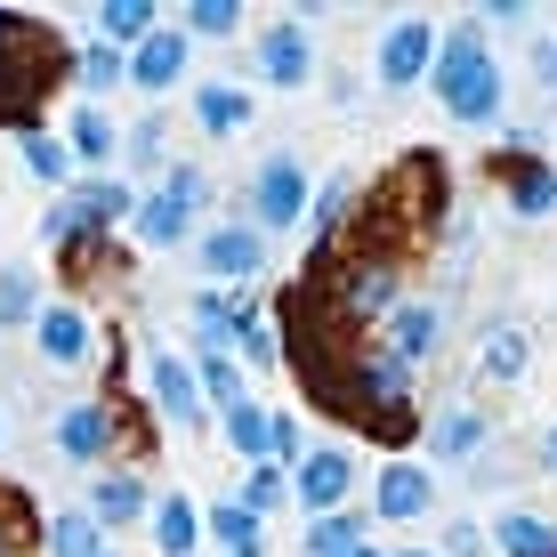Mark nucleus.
<instances>
[{
    "instance_id": "1",
    "label": "nucleus",
    "mask_w": 557,
    "mask_h": 557,
    "mask_svg": "<svg viewBox=\"0 0 557 557\" xmlns=\"http://www.w3.org/2000/svg\"><path fill=\"white\" fill-rule=\"evenodd\" d=\"M57 82H65V41L41 16L0 9V122H33Z\"/></svg>"
},
{
    "instance_id": "2",
    "label": "nucleus",
    "mask_w": 557,
    "mask_h": 557,
    "mask_svg": "<svg viewBox=\"0 0 557 557\" xmlns=\"http://www.w3.org/2000/svg\"><path fill=\"white\" fill-rule=\"evenodd\" d=\"M436 98H445L453 122H493L502 113V65H493L485 33L460 25L445 49H436Z\"/></svg>"
},
{
    "instance_id": "3",
    "label": "nucleus",
    "mask_w": 557,
    "mask_h": 557,
    "mask_svg": "<svg viewBox=\"0 0 557 557\" xmlns=\"http://www.w3.org/2000/svg\"><path fill=\"white\" fill-rule=\"evenodd\" d=\"M195 202H202V170H170V178L138 202V235L146 243H178L186 226H195Z\"/></svg>"
},
{
    "instance_id": "4",
    "label": "nucleus",
    "mask_w": 557,
    "mask_h": 557,
    "mask_svg": "<svg viewBox=\"0 0 557 557\" xmlns=\"http://www.w3.org/2000/svg\"><path fill=\"white\" fill-rule=\"evenodd\" d=\"M436 49H445V41H436L429 16H396L388 41H380V89H412L420 73L436 65Z\"/></svg>"
},
{
    "instance_id": "5",
    "label": "nucleus",
    "mask_w": 557,
    "mask_h": 557,
    "mask_svg": "<svg viewBox=\"0 0 557 557\" xmlns=\"http://www.w3.org/2000/svg\"><path fill=\"white\" fill-rule=\"evenodd\" d=\"M251 202H259V226H299L307 219V170H299V153H275V162L259 170Z\"/></svg>"
},
{
    "instance_id": "6",
    "label": "nucleus",
    "mask_w": 557,
    "mask_h": 557,
    "mask_svg": "<svg viewBox=\"0 0 557 557\" xmlns=\"http://www.w3.org/2000/svg\"><path fill=\"white\" fill-rule=\"evenodd\" d=\"M348 485H356V460L339 453V445H323V453H307L299 460V476H292V493H299V509H315V517H332L339 502H348Z\"/></svg>"
},
{
    "instance_id": "7",
    "label": "nucleus",
    "mask_w": 557,
    "mask_h": 557,
    "mask_svg": "<svg viewBox=\"0 0 557 557\" xmlns=\"http://www.w3.org/2000/svg\"><path fill=\"white\" fill-rule=\"evenodd\" d=\"M259 267H267L259 226H219V235H202V275H219V283H251Z\"/></svg>"
},
{
    "instance_id": "8",
    "label": "nucleus",
    "mask_w": 557,
    "mask_h": 557,
    "mask_svg": "<svg viewBox=\"0 0 557 557\" xmlns=\"http://www.w3.org/2000/svg\"><path fill=\"white\" fill-rule=\"evenodd\" d=\"M259 73H267L275 89H299L307 73H315V41H307L299 25H267V33H259Z\"/></svg>"
},
{
    "instance_id": "9",
    "label": "nucleus",
    "mask_w": 557,
    "mask_h": 557,
    "mask_svg": "<svg viewBox=\"0 0 557 557\" xmlns=\"http://www.w3.org/2000/svg\"><path fill=\"white\" fill-rule=\"evenodd\" d=\"M146 388H153V405L178 420V429H195V420H202V380H195V363L153 356V363H146Z\"/></svg>"
},
{
    "instance_id": "10",
    "label": "nucleus",
    "mask_w": 557,
    "mask_h": 557,
    "mask_svg": "<svg viewBox=\"0 0 557 557\" xmlns=\"http://www.w3.org/2000/svg\"><path fill=\"white\" fill-rule=\"evenodd\" d=\"M129 82L138 89H170V82H186V33L178 25H162L153 41L129 49Z\"/></svg>"
},
{
    "instance_id": "11",
    "label": "nucleus",
    "mask_w": 557,
    "mask_h": 557,
    "mask_svg": "<svg viewBox=\"0 0 557 557\" xmlns=\"http://www.w3.org/2000/svg\"><path fill=\"white\" fill-rule=\"evenodd\" d=\"M388 299H396V267L388 259H356L348 275H339V315H380Z\"/></svg>"
},
{
    "instance_id": "12",
    "label": "nucleus",
    "mask_w": 557,
    "mask_h": 557,
    "mask_svg": "<svg viewBox=\"0 0 557 557\" xmlns=\"http://www.w3.org/2000/svg\"><path fill=\"white\" fill-rule=\"evenodd\" d=\"M33 332H41V356H49V363H82V356H89V315H82V307H65V299L41 307V315H33Z\"/></svg>"
},
{
    "instance_id": "13",
    "label": "nucleus",
    "mask_w": 557,
    "mask_h": 557,
    "mask_svg": "<svg viewBox=\"0 0 557 557\" xmlns=\"http://www.w3.org/2000/svg\"><path fill=\"white\" fill-rule=\"evenodd\" d=\"M429 469H412V460H396V469H380V517L388 525H405V517H429Z\"/></svg>"
},
{
    "instance_id": "14",
    "label": "nucleus",
    "mask_w": 557,
    "mask_h": 557,
    "mask_svg": "<svg viewBox=\"0 0 557 557\" xmlns=\"http://www.w3.org/2000/svg\"><path fill=\"white\" fill-rule=\"evenodd\" d=\"M509 202H517V219H542V210H557V170L549 162H533V153H509Z\"/></svg>"
},
{
    "instance_id": "15",
    "label": "nucleus",
    "mask_w": 557,
    "mask_h": 557,
    "mask_svg": "<svg viewBox=\"0 0 557 557\" xmlns=\"http://www.w3.org/2000/svg\"><path fill=\"white\" fill-rule=\"evenodd\" d=\"M57 445H65L73 460H98L113 445V405H73L65 420H57Z\"/></svg>"
},
{
    "instance_id": "16",
    "label": "nucleus",
    "mask_w": 557,
    "mask_h": 557,
    "mask_svg": "<svg viewBox=\"0 0 557 557\" xmlns=\"http://www.w3.org/2000/svg\"><path fill=\"white\" fill-rule=\"evenodd\" d=\"M195 113H202L210 138H235V129H251V98H243V89H226V82H202V89H195Z\"/></svg>"
},
{
    "instance_id": "17",
    "label": "nucleus",
    "mask_w": 557,
    "mask_h": 557,
    "mask_svg": "<svg viewBox=\"0 0 557 557\" xmlns=\"http://www.w3.org/2000/svg\"><path fill=\"white\" fill-rule=\"evenodd\" d=\"M153 542H162V557H186V549L202 542V517H195V502H186V493L153 502Z\"/></svg>"
},
{
    "instance_id": "18",
    "label": "nucleus",
    "mask_w": 557,
    "mask_h": 557,
    "mask_svg": "<svg viewBox=\"0 0 557 557\" xmlns=\"http://www.w3.org/2000/svg\"><path fill=\"white\" fill-rule=\"evenodd\" d=\"M436 332H445V315H436V307H396V363H420V356H436Z\"/></svg>"
},
{
    "instance_id": "19",
    "label": "nucleus",
    "mask_w": 557,
    "mask_h": 557,
    "mask_svg": "<svg viewBox=\"0 0 557 557\" xmlns=\"http://www.w3.org/2000/svg\"><path fill=\"white\" fill-rule=\"evenodd\" d=\"M226 445H235L243 460H267L275 453V420H267L251 396H235V405H226Z\"/></svg>"
},
{
    "instance_id": "20",
    "label": "nucleus",
    "mask_w": 557,
    "mask_h": 557,
    "mask_svg": "<svg viewBox=\"0 0 557 557\" xmlns=\"http://www.w3.org/2000/svg\"><path fill=\"white\" fill-rule=\"evenodd\" d=\"M525 363H533L525 332H517V323H502V332L485 339V356H476V372H485V380H502V388H509V380H525Z\"/></svg>"
},
{
    "instance_id": "21",
    "label": "nucleus",
    "mask_w": 557,
    "mask_h": 557,
    "mask_svg": "<svg viewBox=\"0 0 557 557\" xmlns=\"http://www.w3.org/2000/svg\"><path fill=\"white\" fill-rule=\"evenodd\" d=\"M73 210H82L89 235H106V226H113V219H129L138 202H129V186H122V178H106V186H82V195H73Z\"/></svg>"
},
{
    "instance_id": "22",
    "label": "nucleus",
    "mask_w": 557,
    "mask_h": 557,
    "mask_svg": "<svg viewBox=\"0 0 557 557\" xmlns=\"http://www.w3.org/2000/svg\"><path fill=\"white\" fill-rule=\"evenodd\" d=\"M153 16H162L153 0H106V9H98V25H106V41H153V33H162Z\"/></svg>"
},
{
    "instance_id": "23",
    "label": "nucleus",
    "mask_w": 557,
    "mask_h": 557,
    "mask_svg": "<svg viewBox=\"0 0 557 557\" xmlns=\"http://www.w3.org/2000/svg\"><path fill=\"white\" fill-rule=\"evenodd\" d=\"M65 146H73V162H106V153L122 146V129H113L98 106H82V113H73V129H65Z\"/></svg>"
},
{
    "instance_id": "24",
    "label": "nucleus",
    "mask_w": 557,
    "mask_h": 557,
    "mask_svg": "<svg viewBox=\"0 0 557 557\" xmlns=\"http://www.w3.org/2000/svg\"><path fill=\"white\" fill-rule=\"evenodd\" d=\"M210 533H219L226 557H259V517L243 509V502H219V509H210Z\"/></svg>"
},
{
    "instance_id": "25",
    "label": "nucleus",
    "mask_w": 557,
    "mask_h": 557,
    "mask_svg": "<svg viewBox=\"0 0 557 557\" xmlns=\"http://www.w3.org/2000/svg\"><path fill=\"white\" fill-rule=\"evenodd\" d=\"M146 509V493H138V476H106L98 493H89V517L98 525H129V517Z\"/></svg>"
},
{
    "instance_id": "26",
    "label": "nucleus",
    "mask_w": 557,
    "mask_h": 557,
    "mask_svg": "<svg viewBox=\"0 0 557 557\" xmlns=\"http://www.w3.org/2000/svg\"><path fill=\"white\" fill-rule=\"evenodd\" d=\"M493 533H502V549H509V557H557V533L542 525V517H502Z\"/></svg>"
},
{
    "instance_id": "27",
    "label": "nucleus",
    "mask_w": 557,
    "mask_h": 557,
    "mask_svg": "<svg viewBox=\"0 0 557 557\" xmlns=\"http://www.w3.org/2000/svg\"><path fill=\"white\" fill-rule=\"evenodd\" d=\"M356 542H363V525H356V517H339V509L307 525V557H348Z\"/></svg>"
},
{
    "instance_id": "28",
    "label": "nucleus",
    "mask_w": 557,
    "mask_h": 557,
    "mask_svg": "<svg viewBox=\"0 0 557 557\" xmlns=\"http://www.w3.org/2000/svg\"><path fill=\"white\" fill-rule=\"evenodd\" d=\"M25 170H33V178H49V186H65L73 146H65V138H41V129H25Z\"/></svg>"
},
{
    "instance_id": "29",
    "label": "nucleus",
    "mask_w": 557,
    "mask_h": 557,
    "mask_svg": "<svg viewBox=\"0 0 557 557\" xmlns=\"http://www.w3.org/2000/svg\"><path fill=\"white\" fill-rule=\"evenodd\" d=\"M178 16H186V33H202V41H226V33L243 25L235 0H195V9H178Z\"/></svg>"
},
{
    "instance_id": "30",
    "label": "nucleus",
    "mask_w": 557,
    "mask_h": 557,
    "mask_svg": "<svg viewBox=\"0 0 557 557\" xmlns=\"http://www.w3.org/2000/svg\"><path fill=\"white\" fill-rule=\"evenodd\" d=\"M49 557H98V517H57L49 525Z\"/></svg>"
},
{
    "instance_id": "31",
    "label": "nucleus",
    "mask_w": 557,
    "mask_h": 557,
    "mask_svg": "<svg viewBox=\"0 0 557 557\" xmlns=\"http://www.w3.org/2000/svg\"><path fill=\"white\" fill-rule=\"evenodd\" d=\"M476 436H485V420H476V412H445V420H436V429H429V453H469L476 445Z\"/></svg>"
},
{
    "instance_id": "32",
    "label": "nucleus",
    "mask_w": 557,
    "mask_h": 557,
    "mask_svg": "<svg viewBox=\"0 0 557 557\" xmlns=\"http://www.w3.org/2000/svg\"><path fill=\"white\" fill-rule=\"evenodd\" d=\"M82 82H89V89H113V82H129V57L113 49V41H98V49L82 57Z\"/></svg>"
},
{
    "instance_id": "33",
    "label": "nucleus",
    "mask_w": 557,
    "mask_h": 557,
    "mask_svg": "<svg viewBox=\"0 0 557 557\" xmlns=\"http://www.w3.org/2000/svg\"><path fill=\"white\" fill-rule=\"evenodd\" d=\"M0 323H33V283L16 267H0Z\"/></svg>"
},
{
    "instance_id": "34",
    "label": "nucleus",
    "mask_w": 557,
    "mask_h": 557,
    "mask_svg": "<svg viewBox=\"0 0 557 557\" xmlns=\"http://www.w3.org/2000/svg\"><path fill=\"white\" fill-rule=\"evenodd\" d=\"M339 210H348V178H332V186H323V195H315V210H307V219H315L323 235H332V226H339Z\"/></svg>"
},
{
    "instance_id": "35",
    "label": "nucleus",
    "mask_w": 557,
    "mask_h": 557,
    "mask_svg": "<svg viewBox=\"0 0 557 557\" xmlns=\"http://www.w3.org/2000/svg\"><path fill=\"white\" fill-rule=\"evenodd\" d=\"M275 502H283V476H275V469H259L251 485H243V509L259 517V509H275Z\"/></svg>"
},
{
    "instance_id": "36",
    "label": "nucleus",
    "mask_w": 557,
    "mask_h": 557,
    "mask_svg": "<svg viewBox=\"0 0 557 557\" xmlns=\"http://www.w3.org/2000/svg\"><path fill=\"white\" fill-rule=\"evenodd\" d=\"M533 65H542V73H549V89H557V41H542V49H533Z\"/></svg>"
},
{
    "instance_id": "37",
    "label": "nucleus",
    "mask_w": 557,
    "mask_h": 557,
    "mask_svg": "<svg viewBox=\"0 0 557 557\" xmlns=\"http://www.w3.org/2000/svg\"><path fill=\"white\" fill-rule=\"evenodd\" d=\"M542 469H549V476H557V429H549V436H542Z\"/></svg>"
},
{
    "instance_id": "38",
    "label": "nucleus",
    "mask_w": 557,
    "mask_h": 557,
    "mask_svg": "<svg viewBox=\"0 0 557 557\" xmlns=\"http://www.w3.org/2000/svg\"><path fill=\"white\" fill-rule=\"evenodd\" d=\"M348 557H380V549H372V542H356V549H348Z\"/></svg>"
},
{
    "instance_id": "39",
    "label": "nucleus",
    "mask_w": 557,
    "mask_h": 557,
    "mask_svg": "<svg viewBox=\"0 0 557 557\" xmlns=\"http://www.w3.org/2000/svg\"><path fill=\"white\" fill-rule=\"evenodd\" d=\"M405 557H429V549H405Z\"/></svg>"
},
{
    "instance_id": "40",
    "label": "nucleus",
    "mask_w": 557,
    "mask_h": 557,
    "mask_svg": "<svg viewBox=\"0 0 557 557\" xmlns=\"http://www.w3.org/2000/svg\"><path fill=\"white\" fill-rule=\"evenodd\" d=\"M98 557H113V549H98Z\"/></svg>"
}]
</instances>
